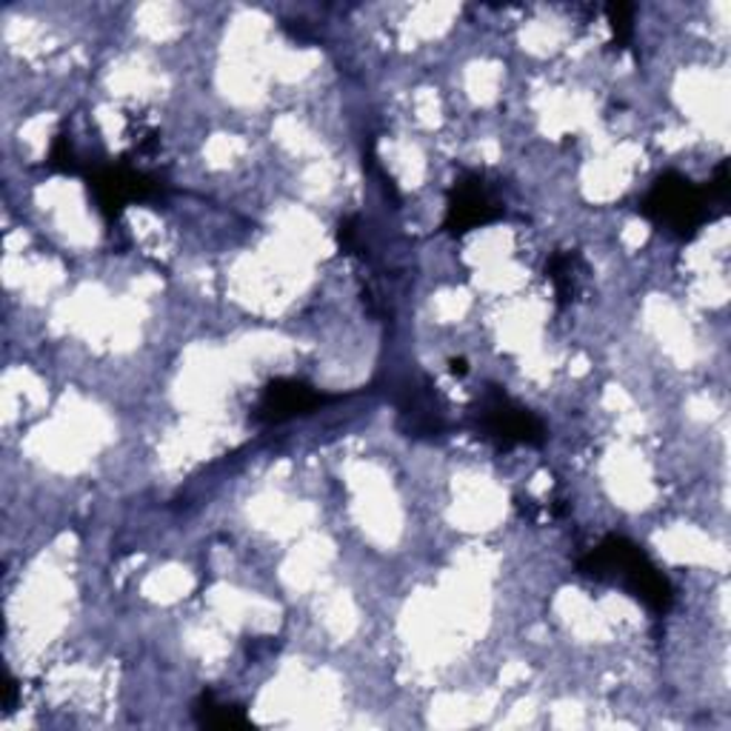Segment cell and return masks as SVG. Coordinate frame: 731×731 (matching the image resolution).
<instances>
[{"instance_id": "1", "label": "cell", "mask_w": 731, "mask_h": 731, "mask_svg": "<svg viewBox=\"0 0 731 731\" xmlns=\"http://www.w3.org/2000/svg\"><path fill=\"white\" fill-rule=\"evenodd\" d=\"M712 198V191L705 195V191L694 189L689 180L678 178L674 184H663L660 180L654 195L649 198V211H652L654 218L663 220V224L672 226V229L692 231L705 220Z\"/></svg>"}, {"instance_id": "2", "label": "cell", "mask_w": 731, "mask_h": 731, "mask_svg": "<svg viewBox=\"0 0 731 731\" xmlns=\"http://www.w3.org/2000/svg\"><path fill=\"white\" fill-rule=\"evenodd\" d=\"M488 421H492L494 435H501L503 441H541V423L534 421L526 408L508 403L506 397H497V401L488 406Z\"/></svg>"}, {"instance_id": "5", "label": "cell", "mask_w": 731, "mask_h": 731, "mask_svg": "<svg viewBox=\"0 0 731 731\" xmlns=\"http://www.w3.org/2000/svg\"><path fill=\"white\" fill-rule=\"evenodd\" d=\"M198 714L204 725H220V729H231V725L246 723L240 709H231V705H215L209 698L204 700V709H198Z\"/></svg>"}, {"instance_id": "3", "label": "cell", "mask_w": 731, "mask_h": 731, "mask_svg": "<svg viewBox=\"0 0 731 731\" xmlns=\"http://www.w3.org/2000/svg\"><path fill=\"white\" fill-rule=\"evenodd\" d=\"M320 397L312 389L300 386V383H277L271 389H266L264 401H260V415L269 421H284V417L297 415L304 408H312Z\"/></svg>"}, {"instance_id": "4", "label": "cell", "mask_w": 731, "mask_h": 731, "mask_svg": "<svg viewBox=\"0 0 731 731\" xmlns=\"http://www.w3.org/2000/svg\"><path fill=\"white\" fill-rule=\"evenodd\" d=\"M497 211L494 200L488 198V191L483 189L481 180H472L468 186L457 189V200L448 206V215H452V224L455 226H475L488 220Z\"/></svg>"}]
</instances>
